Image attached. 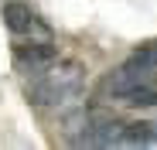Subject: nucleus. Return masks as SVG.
Listing matches in <instances>:
<instances>
[{
    "label": "nucleus",
    "mask_w": 157,
    "mask_h": 150,
    "mask_svg": "<svg viewBox=\"0 0 157 150\" xmlns=\"http://www.w3.org/2000/svg\"><path fill=\"white\" fill-rule=\"evenodd\" d=\"M86 89V68L78 62H55L24 89L34 106H68Z\"/></svg>",
    "instance_id": "1"
},
{
    "label": "nucleus",
    "mask_w": 157,
    "mask_h": 150,
    "mask_svg": "<svg viewBox=\"0 0 157 150\" xmlns=\"http://www.w3.org/2000/svg\"><path fill=\"white\" fill-rule=\"evenodd\" d=\"M0 17H4L7 31H14V34H38L41 41H51V28L41 24V21L31 14V7L21 4V0H7V4L0 7Z\"/></svg>",
    "instance_id": "2"
},
{
    "label": "nucleus",
    "mask_w": 157,
    "mask_h": 150,
    "mask_svg": "<svg viewBox=\"0 0 157 150\" xmlns=\"http://www.w3.org/2000/svg\"><path fill=\"white\" fill-rule=\"evenodd\" d=\"M58 62V48L51 41H31V44H17L14 48V65L28 75H41Z\"/></svg>",
    "instance_id": "3"
},
{
    "label": "nucleus",
    "mask_w": 157,
    "mask_h": 150,
    "mask_svg": "<svg viewBox=\"0 0 157 150\" xmlns=\"http://www.w3.org/2000/svg\"><path fill=\"white\" fill-rule=\"evenodd\" d=\"M102 119H106L102 109H86V106L75 109V113H68V116H65V137H68V143L78 140L82 133H89L96 123H102Z\"/></svg>",
    "instance_id": "4"
},
{
    "label": "nucleus",
    "mask_w": 157,
    "mask_h": 150,
    "mask_svg": "<svg viewBox=\"0 0 157 150\" xmlns=\"http://www.w3.org/2000/svg\"><path fill=\"white\" fill-rule=\"evenodd\" d=\"M154 140H157V126H150V123H126L123 147H150Z\"/></svg>",
    "instance_id": "5"
},
{
    "label": "nucleus",
    "mask_w": 157,
    "mask_h": 150,
    "mask_svg": "<svg viewBox=\"0 0 157 150\" xmlns=\"http://www.w3.org/2000/svg\"><path fill=\"white\" fill-rule=\"evenodd\" d=\"M123 65H130V68H137V72H147V75H154V72H157V44L137 48V51L130 55Z\"/></svg>",
    "instance_id": "6"
},
{
    "label": "nucleus",
    "mask_w": 157,
    "mask_h": 150,
    "mask_svg": "<svg viewBox=\"0 0 157 150\" xmlns=\"http://www.w3.org/2000/svg\"><path fill=\"white\" fill-rule=\"evenodd\" d=\"M126 106H157V89H150V82L137 85L133 92H126Z\"/></svg>",
    "instance_id": "7"
}]
</instances>
